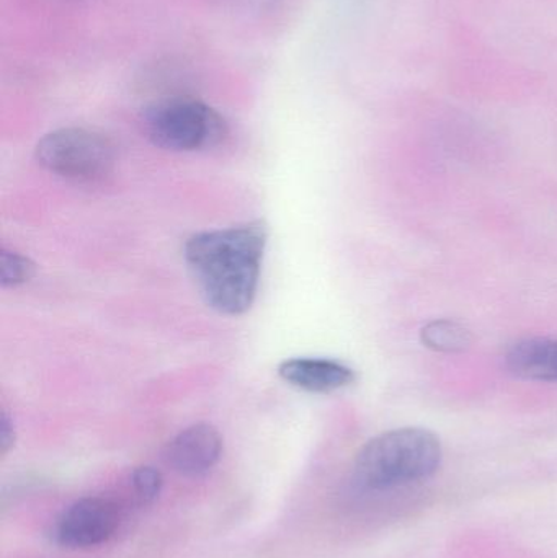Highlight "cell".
Here are the masks:
<instances>
[{"label": "cell", "mask_w": 557, "mask_h": 558, "mask_svg": "<svg viewBox=\"0 0 557 558\" xmlns=\"http://www.w3.org/2000/svg\"><path fill=\"white\" fill-rule=\"evenodd\" d=\"M513 376L538 383H557V338H526L507 351Z\"/></svg>", "instance_id": "cell-8"}, {"label": "cell", "mask_w": 557, "mask_h": 558, "mask_svg": "<svg viewBox=\"0 0 557 558\" xmlns=\"http://www.w3.org/2000/svg\"><path fill=\"white\" fill-rule=\"evenodd\" d=\"M120 526V513L110 500L84 498L64 511L56 526V539L71 549H88L107 543Z\"/></svg>", "instance_id": "cell-5"}, {"label": "cell", "mask_w": 557, "mask_h": 558, "mask_svg": "<svg viewBox=\"0 0 557 558\" xmlns=\"http://www.w3.org/2000/svg\"><path fill=\"white\" fill-rule=\"evenodd\" d=\"M268 242L264 221L199 232L186 241L183 257L209 307L245 314L257 298Z\"/></svg>", "instance_id": "cell-1"}, {"label": "cell", "mask_w": 557, "mask_h": 558, "mask_svg": "<svg viewBox=\"0 0 557 558\" xmlns=\"http://www.w3.org/2000/svg\"><path fill=\"white\" fill-rule=\"evenodd\" d=\"M143 124L156 146L173 153L211 149L228 136V123L215 108L185 95L153 101L144 110Z\"/></svg>", "instance_id": "cell-3"}, {"label": "cell", "mask_w": 557, "mask_h": 558, "mask_svg": "<svg viewBox=\"0 0 557 558\" xmlns=\"http://www.w3.org/2000/svg\"><path fill=\"white\" fill-rule=\"evenodd\" d=\"M441 442L424 428L383 433L360 449L355 481L368 490H386L432 477L441 464Z\"/></svg>", "instance_id": "cell-2"}, {"label": "cell", "mask_w": 557, "mask_h": 558, "mask_svg": "<svg viewBox=\"0 0 557 558\" xmlns=\"http://www.w3.org/2000/svg\"><path fill=\"white\" fill-rule=\"evenodd\" d=\"M13 445H15V428H13L10 416L2 412V418H0V452L2 456H5Z\"/></svg>", "instance_id": "cell-12"}, {"label": "cell", "mask_w": 557, "mask_h": 558, "mask_svg": "<svg viewBox=\"0 0 557 558\" xmlns=\"http://www.w3.org/2000/svg\"><path fill=\"white\" fill-rule=\"evenodd\" d=\"M278 376L291 387L311 393H330L352 386V367L329 357H291L278 366Z\"/></svg>", "instance_id": "cell-7"}, {"label": "cell", "mask_w": 557, "mask_h": 558, "mask_svg": "<svg viewBox=\"0 0 557 558\" xmlns=\"http://www.w3.org/2000/svg\"><path fill=\"white\" fill-rule=\"evenodd\" d=\"M134 492L143 504H153L162 492L164 478L159 471L149 465L137 468L131 477Z\"/></svg>", "instance_id": "cell-11"}, {"label": "cell", "mask_w": 557, "mask_h": 558, "mask_svg": "<svg viewBox=\"0 0 557 558\" xmlns=\"http://www.w3.org/2000/svg\"><path fill=\"white\" fill-rule=\"evenodd\" d=\"M422 341L432 350L458 353L470 348L473 335L457 322L435 320L422 328Z\"/></svg>", "instance_id": "cell-9"}, {"label": "cell", "mask_w": 557, "mask_h": 558, "mask_svg": "<svg viewBox=\"0 0 557 558\" xmlns=\"http://www.w3.org/2000/svg\"><path fill=\"white\" fill-rule=\"evenodd\" d=\"M38 166L72 182H100L114 167V147L108 137L85 128H61L43 136L35 147Z\"/></svg>", "instance_id": "cell-4"}, {"label": "cell", "mask_w": 557, "mask_h": 558, "mask_svg": "<svg viewBox=\"0 0 557 558\" xmlns=\"http://www.w3.org/2000/svg\"><path fill=\"white\" fill-rule=\"evenodd\" d=\"M222 454V436L208 423H196L180 432L167 448V462L185 477L211 471Z\"/></svg>", "instance_id": "cell-6"}, {"label": "cell", "mask_w": 557, "mask_h": 558, "mask_svg": "<svg viewBox=\"0 0 557 558\" xmlns=\"http://www.w3.org/2000/svg\"><path fill=\"white\" fill-rule=\"evenodd\" d=\"M36 275V265L32 258L19 254L9 248H2L0 252V282L3 288H19L32 281Z\"/></svg>", "instance_id": "cell-10"}]
</instances>
